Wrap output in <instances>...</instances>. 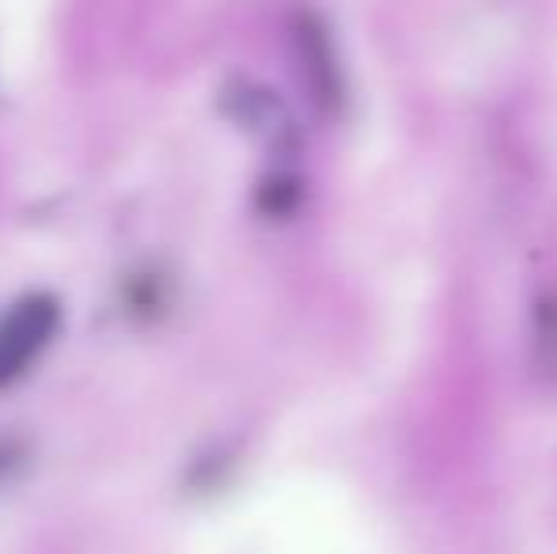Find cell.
I'll use <instances>...</instances> for the list:
<instances>
[{
	"mask_svg": "<svg viewBox=\"0 0 557 554\" xmlns=\"http://www.w3.org/2000/svg\"><path fill=\"white\" fill-rule=\"evenodd\" d=\"M293 50L300 61V76L304 88H308L311 103L323 114H342L345 107V73L342 61H337L334 38L326 20H319L311 8H300L293 20Z\"/></svg>",
	"mask_w": 557,
	"mask_h": 554,
	"instance_id": "2",
	"label": "cell"
},
{
	"mask_svg": "<svg viewBox=\"0 0 557 554\" xmlns=\"http://www.w3.org/2000/svg\"><path fill=\"white\" fill-rule=\"evenodd\" d=\"M531 357L539 372L557 380V293H543L531 311Z\"/></svg>",
	"mask_w": 557,
	"mask_h": 554,
	"instance_id": "4",
	"label": "cell"
},
{
	"mask_svg": "<svg viewBox=\"0 0 557 554\" xmlns=\"http://www.w3.org/2000/svg\"><path fill=\"white\" fill-rule=\"evenodd\" d=\"M20 464V448L12 441H0V479H8V471Z\"/></svg>",
	"mask_w": 557,
	"mask_h": 554,
	"instance_id": "5",
	"label": "cell"
},
{
	"mask_svg": "<svg viewBox=\"0 0 557 554\" xmlns=\"http://www.w3.org/2000/svg\"><path fill=\"white\" fill-rule=\"evenodd\" d=\"M65 308L53 293H27L0 316V392L20 384L61 331Z\"/></svg>",
	"mask_w": 557,
	"mask_h": 554,
	"instance_id": "1",
	"label": "cell"
},
{
	"mask_svg": "<svg viewBox=\"0 0 557 554\" xmlns=\"http://www.w3.org/2000/svg\"><path fill=\"white\" fill-rule=\"evenodd\" d=\"M232 114L235 122H243V126L258 130V134L265 137H288L293 134V126H288L285 119V107L277 103V96L265 88H255V84H239V91H232Z\"/></svg>",
	"mask_w": 557,
	"mask_h": 554,
	"instance_id": "3",
	"label": "cell"
}]
</instances>
